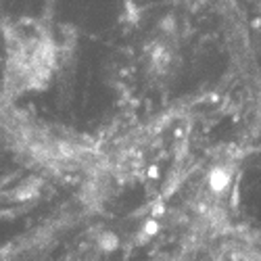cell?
Segmentation results:
<instances>
[]
</instances>
